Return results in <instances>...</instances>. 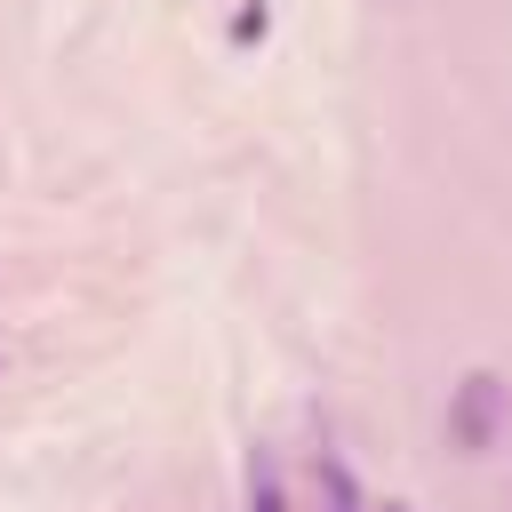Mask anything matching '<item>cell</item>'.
Returning <instances> with one entry per match:
<instances>
[{
    "label": "cell",
    "mask_w": 512,
    "mask_h": 512,
    "mask_svg": "<svg viewBox=\"0 0 512 512\" xmlns=\"http://www.w3.org/2000/svg\"><path fill=\"white\" fill-rule=\"evenodd\" d=\"M504 408H512L504 376L472 368V376L448 392V440H456V456H488V448H496V432H504Z\"/></svg>",
    "instance_id": "cell-1"
},
{
    "label": "cell",
    "mask_w": 512,
    "mask_h": 512,
    "mask_svg": "<svg viewBox=\"0 0 512 512\" xmlns=\"http://www.w3.org/2000/svg\"><path fill=\"white\" fill-rule=\"evenodd\" d=\"M248 512H288V496H280V472H272V456H248Z\"/></svg>",
    "instance_id": "cell-2"
},
{
    "label": "cell",
    "mask_w": 512,
    "mask_h": 512,
    "mask_svg": "<svg viewBox=\"0 0 512 512\" xmlns=\"http://www.w3.org/2000/svg\"><path fill=\"white\" fill-rule=\"evenodd\" d=\"M264 32H272V8H264V0H248V8L232 16V40L248 48V40H264Z\"/></svg>",
    "instance_id": "cell-3"
},
{
    "label": "cell",
    "mask_w": 512,
    "mask_h": 512,
    "mask_svg": "<svg viewBox=\"0 0 512 512\" xmlns=\"http://www.w3.org/2000/svg\"><path fill=\"white\" fill-rule=\"evenodd\" d=\"M384 512H408V504H384Z\"/></svg>",
    "instance_id": "cell-4"
}]
</instances>
